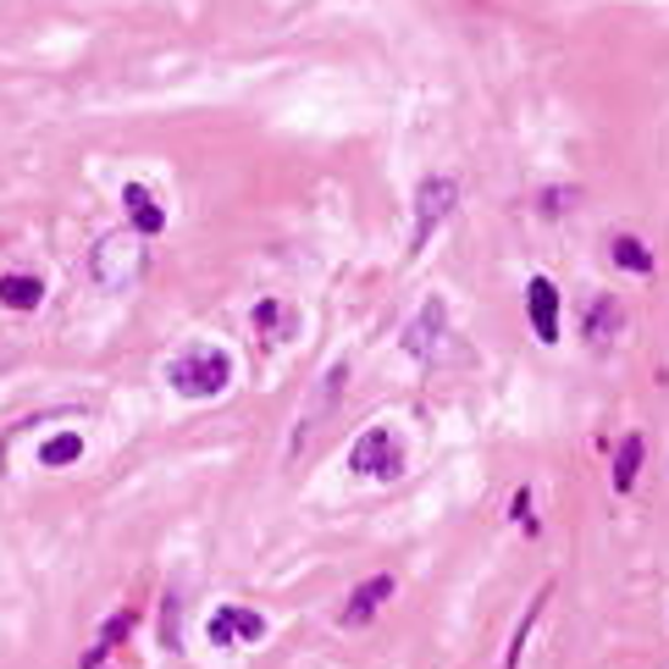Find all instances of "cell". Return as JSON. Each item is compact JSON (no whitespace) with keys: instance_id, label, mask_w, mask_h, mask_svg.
<instances>
[{"instance_id":"obj_1","label":"cell","mask_w":669,"mask_h":669,"mask_svg":"<svg viewBox=\"0 0 669 669\" xmlns=\"http://www.w3.org/2000/svg\"><path fill=\"white\" fill-rule=\"evenodd\" d=\"M166 382H172L183 398H222L232 382V360L216 344H189L178 360H166Z\"/></svg>"},{"instance_id":"obj_2","label":"cell","mask_w":669,"mask_h":669,"mask_svg":"<svg viewBox=\"0 0 669 669\" xmlns=\"http://www.w3.org/2000/svg\"><path fill=\"white\" fill-rule=\"evenodd\" d=\"M139 266H144L139 232H106V238L89 249V277H95V288H106V294H128V288L139 283Z\"/></svg>"},{"instance_id":"obj_3","label":"cell","mask_w":669,"mask_h":669,"mask_svg":"<svg viewBox=\"0 0 669 669\" xmlns=\"http://www.w3.org/2000/svg\"><path fill=\"white\" fill-rule=\"evenodd\" d=\"M454 200H459V183L454 178H427L421 189H415V232H409V255H421L427 249V238L438 232V222L454 211Z\"/></svg>"},{"instance_id":"obj_4","label":"cell","mask_w":669,"mask_h":669,"mask_svg":"<svg viewBox=\"0 0 669 669\" xmlns=\"http://www.w3.org/2000/svg\"><path fill=\"white\" fill-rule=\"evenodd\" d=\"M349 470L377 476V481H393V476L404 470V449H398V438H393L387 427L360 432V438H355V449H349Z\"/></svg>"},{"instance_id":"obj_5","label":"cell","mask_w":669,"mask_h":669,"mask_svg":"<svg viewBox=\"0 0 669 669\" xmlns=\"http://www.w3.org/2000/svg\"><path fill=\"white\" fill-rule=\"evenodd\" d=\"M443 338H449V310H443V299H427L421 310H415V321L404 326V349L421 366H432L443 355Z\"/></svg>"},{"instance_id":"obj_6","label":"cell","mask_w":669,"mask_h":669,"mask_svg":"<svg viewBox=\"0 0 669 669\" xmlns=\"http://www.w3.org/2000/svg\"><path fill=\"white\" fill-rule=\"evenodd\" d=\"M205 636H211V647L261 642V636H266V614H255V609H238V604H222V609L205 620Z\"/></svg>"},{"instance_id":"obj_7","label":"cell","mask_w":669,"mask_h":669,"mask_svg":"<svg viewBox=\"0 0 669 669\" xmlns=\"http://www.w3.org/2000/svg\"><path fill=\"white\" fill-rule=\"evenodd\" d=\"M344 382H349V360H338V366H332L321 382H315V398H304V409H299V432H294V449L326 421V415H332V404H338L344 398Z\"/></svg>"},{"instance_id":"obj_8","label":"cell","mask_w":669,"mask_h":669,"mask_svg":"<svg viewBox=\"0 0 669 669\" xmlns=\"http://www.w3.org/2000/svg\"><path fill=\"white\" fill-rule=\"evenodd\" d=\"M526 315H531V326H537V344H559V288L548 283V277H531L526 283Z\"/></svg>"},{"instance_id":"obj_9","label":"cell","mask_w":669,"mask_h":669,"mask_svg":"<svg viewBox=\"0 0 669 669\" xmlns=\"http://www.w3.org/2000/svg\"><path fill=\"white\" fill-rule=\"evenodd\" d=\"M122 205H128V222H133L139 238H155V232L166 227V211L155 205V194H150L144 183H128V189H122Z\"/></svg>"},{"instance_id":"obj_10","label":"cell","mask_w":669,"mask_h":669,"mask_svg":"<svg viewBox=\"0 0 669 669\" xmlns=\"http://www.w3.org/2000/svg\"><path fill=\"white\" fill-rule=\"evenodd\" d=\"M387 598H393V575H371L366 587H355V593H349L344 625H366V620H371V614H377V609H382Z\"/></svg>"},{"instance_id":"obj_11","label":"cell","mask_w":669,"mask_h":669,"mask_svg":"<svg viewBox=\"0 0 669 669\" xmlns=\"http://www.w3.org/2000/svg\"><path fill=\"white\" fill-rule=\"evenodd\" d=\"M249 321H255V332H261V338H272V344H288L294 332H299V321H294V310L283 299H261L255 310H249Z\"/></svg>"},{"instance_id":"obj_12","label":"cell","mask_w":669,"mask_h":669,"mask_svg":"<svg viewBox=\"0 0 669 669\" xmlns=\"http://www.w3.org/2000/svg\"><path fill=\"white\" fill-rule=\"evenodd\" d=\"M620 326H625V310H620V299L598 294V299L587 304V338L604 349V344H614V338H620Z\"/></svg>"},{"instance_id":"obj_13","label":"cell","mask_w":669,"mask_h":669,"mask_svg":"<svg viewBox=\"0 0 669 669\" xmlns=\"http://www.w3.org/2000/svg\"><path fill=\"white\" fill-rule=\"evenodd\" d=\"M0 304L7 310H39L45 304V283L34 272H0Z\"/></svg>"},{"instance_id":"obj_14","label":"cell","mask_w":669,"mask_h":669,"mask_svg":"<svg viewBox=\"0 0 669 669\" xmlns=\"http://www.w3.org/2000/svg\"><path fill=\"white\" fill-rule=\"evenodd\" d=\"M83 459V432H56L39 443V465L45 470H61V465H77Z\"/></svg>"},{"instance_id":"obj_15","label":"cell","mask_w":669,"mask_h":669,"mask_svg":"<svg viewBox=\"0 0 669 669\" xmlns=\"http://www.w3.org/2000/svg\"><path fill=\"white\" fill-rule=\"evenodd\" d=\"M609 255H614V266H625V272H636V277L653 272V249H647L636 232H620V238L609 243Z\"/></svg>"},{"instance_id":"obj_16","label":"cell","mask_w":669,"mask_h":669,"mask_svg":"<svg viewBox=\"0 0 669 669\" xmlns=\"http://www.w3.org/2000/svg\"><path fill=\"white\" fill-rule=\"evenodd\" d=\"M642 454H647V443L631 432V438L620 443V454H614V492H631V487H636V476H642Z\"/></svg>"},{"instance_id":"obj_17","label":"cell","mask_w":669,"mask_h":669,"mask_svg":"<svg viewBox=\"0 0 669 669\" xmlns=\"http://www.w3.org/2000/svg\"><path fill=\"white\" fill-rule=\"evenodd\" d=\"M128 625H133V609H122L117 620H106V631H100V642H95L89 653H83V669H100V664H106V653L117 647V636H122Z\"/></svg>"},{"instance_id":"obj_18","label":"cell","mask_w":669,"mask_h":669,"mask_svg":"<svg viewBox=\"0 0 669 669\" xmlns=\"http://www.w3.org/2000/svg\"><path fill=\"white\" fill-rule=\"evenodd\" d=\"M515 526H521V531H537V515H531V492H526V487L515 492Z\"/></svg>"},{"instance_id":"obj_19","label":"cell","mask_w":669,"mask_h":669,"mask_svg":"<svg viewBox=\"0 0 669 669\" xmlns=\"http://www.w3.org/2000/svg\"><path fill=\"white\" fill-rule=\"evenodd\" d=\"M564 205H570V189H548V194H542V211H548V216H559Z\"/></svg>"}]
</instances>
